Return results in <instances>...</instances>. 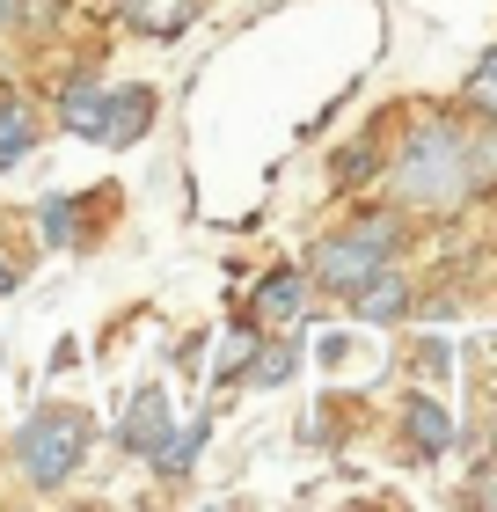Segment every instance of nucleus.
Returning a JSON list of instances; mask_svg holds the SVG:
<instances>
[{"instance_id":"nucleus-1","label":"nucleus","mask_w":497,"mask_h":512,"mask_svg":"<svg viewBox=\"0 0 497 512\" xmlns=\"http://www.w3.org/2000/svg\"><path fill=\"white\" fill-rule=\"evenodd\" d=\"M395 198H402V205H424V213H454V205L476 198V176H468V147H461V125H454V118L424 110V118L402 132Z\"/></svg>"},{"instance_id":"nucleus-2","label":"nucleus","mask_w":497,"mask_h":512,"mask_svg":"<svg viewBox=\"0 0 497 512\" xmlns=\"http://www.w3.org/2000/svg\"><path fill=\"white\" fill-rule=\"evenodd\" d=\"M88 447H96V417L81 403H44V410L22 417L8 454H15V476L30 483V491H59V483L88 461Z\"/></svg>"},{"instance_id":"nucleus-3","label":"nucleus","mask_w":497,"mask_h":512,"mask_svg":"<svg viewBox=\"0 0 497 512\" xmlns=\"http://www.w3.org/2000/svg\"><path fill=\"white\" fill-rule=\"evenodd\" d=\"M395 249H402V227H395V220H359V227H344V235H329V242L315 249L307 286L351 293V286H366L381 264H395Z\"/></svg>"},{"instance_id":"nucleus-4","label":"nucleus","mask_w":497,"mask_h":512,"mask_svg":"<svg viewBox=\"0 0 497 512\" xmlns=\"http://www.w3.org/2000/svg\"><path fill=\"white\" fill-rule=\"evenodd\" d=\"M176 432V410H169V388H139L132 403H125V425H117V439H125V454L132 461H154L161 454V439Z\"/></svg>"},{"instance_id":"nucleus-5","label":"nucleus","mask_w":497,"mask_h":512,"mask_svg":"<svg viewBox=\"0 0 497 512\" xmlns=\"http://www.w3.org/2000/svg\"><path fill=\"white\" fill-rule=\"evenodd\" d=\"M344 300H351V315H359L366 330H388V322H402V315L417 308V286H410L402 271H388V264H381V271L366 278V286H351Z\"/></svg>"},{"instance_id":"nucleus-6","label":"nucleus","mask_w":497,"mask_h":512,"mask_svg":"<svg viewBox=\"0 0 497 512\" xmlns=\"http://www.w3.org/2000/svg\"><path fill=\"white\" fill-rule=\"evenodd\" d=\"M402 439H410L417 461H446V447H454V410L417 388L410 403H402Z\"/></svg>"},{"instance_id":"nucleus-7","label":"nucleus","mask_w":497,"mask_h":512,"mask_svg":"<svg viewBox=\"0 0 497 512\" xmlns=\"http://www.w3.org/2000/svg\"><path fill=\"white\" fill-rule=\"evenodd\" d=\"M307 315V271H271L264 286L249 293V322L256 330H293Z\"/></svg>"},{"instance_id":"nucleus-8","label":"nucleus","mask_w":497,"mask_h":512,"mask_svg":"<svg viewBox=\"0 0 497 512\" xmlns=\"http://www.w3.org/2000/svg\"><path fill=\"white\" fill-rule=\"evenodd\" d=\"M154 125V88H117V96L103 103V147H132L139 132Z\"/></svg>"},{"instance_id":"nucleus-9","label":"nucleus","mask_w":497,"mask_h":512,"mask_svg":"<svg viewBox=\"0 0 497 512\" xmlns=\"http://www.w3.org/2000/svg\"><path fill=\"white\" fill-rule=\"evenodd\" d=\"M103 103H110V88H103L96 74H74V81L59 88V125L81 132V139H96V132H103Z\"/></svg>"},{"instance_id":"nucleus-10","label":"nucleus","mask_w":497,"mask_h":512,"mask_svg":"<svg viewBox=\"0 0 497 512\" xmlns=\"http://www.w3.org/2000/svg\"><path fill=\"white\" fill-rule=\"evenodd\" d=\"M191 15H198V0H125V22L139 37H176Z\"/></svg>"},{"instance_id":"nucleus-11","label":"nucleus","mask_w":497,"mask_h":512,"mask_svg":"<svg viewBox=\"0 0 497 512\" xmlns=\"http://www.w3.org/2000/svg\"><path fill=\"white\" fill-rule=\"evenodd\" d=\"M30 139H37V118H30V103H22V96H8V103H0V169L30 154Z\"/></svg>"},{"instance_id":"nucleus-12","label":"nucleus","mask_w":497,"mask_h":512,"mask_svg":"<svg viewBox=\"0 0 497 512\" xmlns=\"http://www.w3.org/2000/svg\"><path fill=\"white\" fill-rule=\"evenodd\" d=\"M37 227H44V242H52V249H74L81 242V198H44L37 205Z\"/></svg>"},{"instance_id":"nucleus-13","label":"nucleus","mask_w":497,"mask_h":512,"mask_svg":"<svg viewBox=\"0 0 497 512\" xmlns=\"http://www.w3.org/2000/svg\"><path fill=\"white\" fill-rule=\"evenodd\" d=\"M461 147H468L476 191H490V183H497V118H476V132H461Z\"/></svg>"},{"instance_id":"nucleus-14","label":"nucleus","mask_w":497,"mask_h":512,"mask_svg":"<svg viewBox=\"0 0 497 512\" xmlns=\"http://www.w3.org/2000/svg\"><path fill=\"white\" fill-rule=\"evenodd\" d=\"M293 366H300V352H293V344H256L242 374H249L256 388H278V381H293Z\"/></svg>"},{"instance_id":"nucleus-15","label":"nucleus","mask_w":497,"mask_h":512,"mask_svg":"<svg viewBox=\"0 0 497 512\" xmlns=\"http://www.w3.org/2000/svg\"><path fill=\"white\" fill-rule=\"evenodd\" d=\"M461 103L476 110V118H497V52H483V59H476V74H468Z\"/></svg>"},{"instance_id":"nucleus-16","label":"nucleus","mask_w":497,"mask_h":512,"mask_svg":"<svg viewBox=\"0 0 497 512\" xmlns=\"http://www.w3.org/2000/svg\"><path fill=\"white\" fill-rule=\"evenodd\" d=\"M381 169V147H373V139H359V147H344L337 154V191H359V183Z\"/></svg>"},{"instance_id":"nucleus-17","label":"nucleus","mask_w":497,"mask_h":512,"mask_svg":"<svg viewBox=\"0 0 497 512\" xmlns=\"http://www.w3.org/2000/svg\"><path fill=\"white\" fill-rule=\"evenodd\" d=\"M249 352H256V322H249V330H234V337H227V359L212 366V381H234V374L249 366Z\"/></svg>"},{"instance_id":"nucleus-18","label":"nucleus","mask_w":497,"mask_h":512,"mask_svg":"<svg viewBox=\"0 0 497 512\" xmlns=\"http://www.w3.org/2000/svg\"><path fill=\"white\" fill-rule=\"evenodd\" d=\"M30 15V0H0V30H8V22H22Z\"/></svg>"},{"instance_id":"nucleus-19","label":"nucleus","mask_w":497,"mask_h":512,"mask_svg":"<svg viewBox=\"0 0 497 512\" xmlns=\"http://www.w3.org/2000/svg\"><path fill=\"white\" fill-rule=\"evenodd\" d=\"M468 498H476V505H497V476H483V483H476Z\"/></svg>"},{"instance_id":"nucleus-20","label":"nucleus","mask_w":497,"mask_h":512,"mask_svg":"<svg viewBox=\"0 0 497 512\" xmlns=\"http://www.w3.org/2000/svg\"><path fill=\"white\" fill-rule=\"evenodd\" d=\"M0 293H15V264H8V256H0Z\"/></svg>"}]
</instances>
